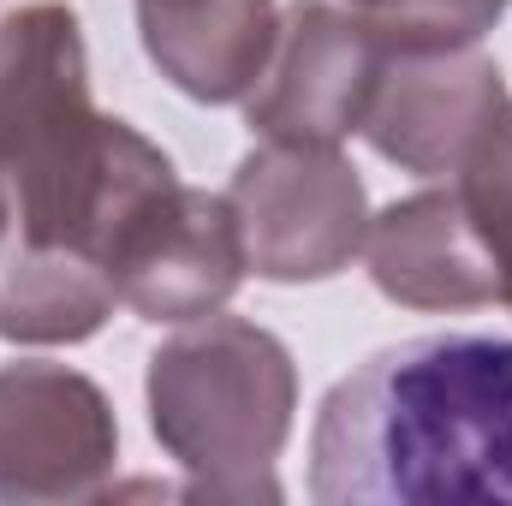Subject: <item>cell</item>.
Returning a JSON list of instances; mask_svg holds the SVG:
<instances>
[{"instance_id": "8fae6325", "label": "cell", "mask_w": 512, "mask_h": 506, "mask_svg": "<svg viewBox=\"0 0 512 506\" xmlns=\"http://www.w3.org/2000/svg\"><path fill=\"white\" fill-rule=\"evenodd\" d=\"M120 286L90 251L72 245H0V340L78 346L102 334Z\"/></svg>"}, {"instance_id": "30bf717a", "label": "cell", "mask_w": 512, "mask_h": 506, "mask_svg": "<svg viewBox=\"0 0 512 506\" xmlns=\"http://www.w3.org/2000/svg\"><path fill=\"white\" fill-rule=\"evenodd\" d=\"M274 0H137V36L155 72L191 102H245L274 54Z\"/></svg>"}, {"instance_id": "7c38bea8", "label": "cell", "mask_w": 512, "mask_h": 506, "mask_svg": "<svg viewBox=\"0 0 512 506\" xmlns=\"http://www.w3.org/2000/svg\"><path fill=\"white\" fill-rule=\"evenodd\" d=\"M387 54H429V48H471L483 42L512 0H340Z\"/></svg>"}, {"instance_id": "8992f818", "label": "cell", "mask_w": 512, "mask_h": 506, "mask_svg": "<svg viewBox=\"0 0 512 506\" xmlns=\"http://www.w3.org/2000/svg\"><path fill=\"white\" fill-rule=\"evenodd\" d=\"M382 60L387 48L340 0H292L245 96V120L268 143H346L364 131Z\"/></svg>"}, {"instance_id": "ba28073f", "label": "cell", "mask_w": 512, "mask_h": 506, "mask_svg": "<svg viewBox=\"0 0 512 506\" xmlns=\"http://www.w3.org/2000/svg\"><path fill=\"white\" fill-rule=\"evenodd\" d=\"M120 304L143 322H197L221 310L245 280V245L227 191L167 185L108 256Z\"/></svg>"}, {"instance_id": "3957f363", "label": "cell", "mask_w": 512, "mask_h": 506, "mask_svg": "<svg viewBox=\"0 0 512 506\" xmlns=\"http://www.w3.org/2000/svg\"><path fill=\"white\" fill-rule=\"evenodd\" d=\"M143 399L161 453L197 477V495L209 501L280 495L274 459L292 435L298 370L268 328L221 310L179 322V334L161 340L149 358Z\"/></svg>"}, {"instance_id": "6da1fadb", "label": "cell", "mask_w": 512, "mask_h": 506, "mask_svg": "<svg viewBox=\"0 0 512 506\" xmlns=\"http://www.w3.org/2000/svg\"><path fill=\"white\" fill-rule=\"evenodd\" d=\"M310 495L512 501V340L423 334L340 376L310 423Z\"/></svg>"}, {"instance_id": "7a4b0ae2", "label": "cell", "mask_w": 512, "mask_h": 506, "mask_svg": "<svg viewBox=\"0 0 512 506\" xmlns=\"http://www.w3.org/2000/svg\"><path fill=\"white\" fill-rule=\"evenodd\" d=\"M179 185L173 161L90 96L78 12L30 0L0 18V197L6 245H72L102 268L126 227Z\"/></svg>"}, {"instance_id": "277c9868", "label": "cell", "mask_w": 512, "mask_h": 506, "mask_svg": "<svg viewBox=\"0 0 512 506\" xmlns=\"http://www.w3.org/2000/svg\"><path fill=\"white\" fill-rule=\"evenodd\" d=\"M245 274L274 286L334 280L364 256L370 233V191L340 143H268L233 167L227 185Z\"/></svg>"}, {"instance_id": "9c48e42d", "label": "cell", "mask_w": 512, "mask_h": 506, "mask_svg": "<svg viewBox=\"0 0 512 506\" xmlns=\"http://www.w3.org/2000/svg\"><path fill=\"white\" fill-rule=\"evenodd\" d=\"M364 262L376 292L405 310H483L501 304V274L483 227L471 221L459 185L417 191L405 203H387L370 215Z\"/></svg>"}, {"instance_id": "4fadbf2b", "label": "cell", "mask_w": 512, "mask_h": 506, "mask_svg": "<svg viewBox=\"0 0 512 506\" xmlns=\"http://www.w3.org/2000/svg\"><path fill=\"white\" fill-rule=\"evenodd\" d=\"M471 221L483 227L495 274H501V304L512 310V102L501 108V120L489 126V137L471 149V161L453 173Z\"/></svg>"}, {"instance_id": "5b68a950", "label": "cell", "mask_w": 512, "mask_h": 506, "mask_svg": "<svg viewBox=\"0 0 512 506\" xmlns=\"http://www.w3.org/2000/svg\"><path fill=\"white\" fill-rule=\"evenodd\" d=\"M120 465V423L90 376L24 358L0 364V501H90Z\"/></svg>"}, {"instance_id": "52a82bcc", "label": "cell", "mask_w": 512, "mask_h": 506, "mask_svg": "<svg viewBox=\"0 0 512 506\" xmlns=\"http://www.w3.org/2000/svg\"><path fill=\"white\" fill-rule=\"evenodd\" d=\"M507 102V78L477 42L429 48V54H387L370 114H364V137L382 161L417 179H453Z\"/></svg>"}]
</instances>
